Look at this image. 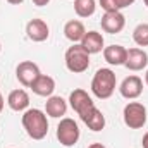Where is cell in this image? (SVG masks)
Here are the masks:
<instances>
[{"label": "cell", "mask_w": 148, "mask_h": 148, "mask_svg": "<svg viewBox=\"0 0 148 148\" xmlns=\"http://www.w3.org/2000/svg\"><path fill=\"white\" fill-rule=\"evenodd\" d=\"M69 103H71L73 110L79 115V119L91 131H102L105 127V115L102 114V110L97 109V105L93 103L91 97L84 90L76 88L69 95Z\"/></svg>", "instance_id": "1"}, {"label": "cell", "mask_w": 148, "mask_h": 148, "mask_svg": "<svg viewBox=\"0 0 148 148\" xmlns=\"http://www.w3.org/2000/svg\"><path fill=\"white\" fill-rule=\"evenodd\" d=\"M23 127L26 129L28 136L33 140H43L48 133V119L47 114L40 109H28L23 114Z\"/></svg>", "instance_id": "2"}, {"label": "cell", "mask_w": 148, "mask_h": 148, "mask_svg": "<svg viewBox=\"0 0 148 148\" xmlns=\"http://www.w3.org/2000/svg\"><path fill=\"white\" fill-rule=\"evenodd\" d=\"M115 84H117L115 73L109 67H102V69H98L95 73L93 79H91V91H93V95L97 98L107 100L114 95Z\"/></svg>", "instance_id": "3"}, {"label": "cell", "mask_w": 148, "mask_h": 148, "mask_svg": "<svg viewBox=\"0 0 148 148\" xmlns=\"http://www.w3.org/2000/svg\"><path fill=\"white\" fill-rule=\"evenodd\" d=\"M66 67L74 74H81L90 67V53L81 47V43H74L66 52Z\"/></svg>", "instance_id": "4"}, {"label": "cell", "mask_w": 148, "mask_h": 148, "mask_svg": "<svg viewBox=\"0 0 148 148\" xmlns=\"http://www.w3.org/2000/svg\"><path fill=\"white\" fill-rule=\"evenodd\" d=\"M79 136H81V131H79V126L74 119H71V117L60 119V122L57 126V140L62 147L66 148L74 147L77 143Z\"/></svg>", "instance_id": "5"}, {"label": "cell", "mask_w": 148, "mask_h": 148, "mask_svg": "<svg viewBox=\"0 0 148 148\" xmlns=\"http://www.w3.org/2000/svg\"><path fill=\"white\" fill-rule=\"evenodd\" d=\"M122 119L129 129H141L147 124V107L140 102H129L122 110Z\"/></svg>", "instance_id": "6"}, {"label": "cell", "mask_w": 148, "mask_h": 148, "mask_svg": "<svg viewBox=\"0 0 148 148\" xmlns=\"http://www.w3.org/2000/svg\"><path fill=\"white\" fill-rule=\"evenodd\" d=\"M100 24H102V29H103L105 33H109V35H117V33H121V31L124 29V26H126V17H124V14H122L121 10L105 12V14L102 16Z\"/></svg>", "instance_id": "7"}, {"label": "cell", "mask_w": 148, "mask_h": 148, "mask_svg": "<svg viewBox=\"0 0 148 148\" xmlns=\"http://www.w3.org/2000/svg\"><path fill=\"white\" fill-rule=\"evenodd\" d=\"M40 74H41L40 73V67L35 62H31V60H24V62H21L16 67V77H17V81L23 86H28V88L33 84V81L36 79Z\"/></svg>", "instance_id": "8"}, {"label": "cell", "mask_w": 148, "mask_h": 148, "mask_svg": "<svg viewBox=\"0 0 148 148\" xmlns=\"http://www.w3.org/2000/svg\"><path fill=\"white\" fill-rule=\"evenodd\" d=\"M119 91H121V95H122L124 98H127V100L138 98V97L143 93V81H141V77H140V76H127V77L121 83Z\"/></svg>", "instance_id": "9"}, {"label": "cell", "mask_w": 148, "mask_h": 148, "mask_svg": "<svg viewBox=\"0 0 148 148\" xmlns=\"http://www.w3.org/2000/svg\"><path fill=\"white\" fill-rule=\"evenodd\" d=\"M124 66L129 71H143L148 66V53L143 48H129Z\"/></svg>", "instance_id": "10"}, {"label": "cell", "mask_w": 148, "mask_h": 148, "mask_svg": "<svg viewBox=\"0 0 148 148\" xmlns=\"http://www.w3.org/2000/svg\"><path fill=\"white\" fill-rule=\"evenodd\" d=\"M26 35L31 41H36V43H41L45 41L48 35H50V28L48 24L43 21V19H31L28 24H26Z\"/></svg>", "instance_id": "11"}, {"label": "cell", "mask_w": 148, "mask_h": 148, "mask_svg": "<svg viewBox=\"0 0 148 148\" xmlns=\"http://www.w3.org/2000/svg\"><path fill=\"white\" fill-rule=\"evenodd\" d=\"M33 90V93L38 95V97H52L53 91H55V81L53 77L50 76H45V74H40L36 79L33 81V84L29 86Z\"/></svg>", "instance_id": "12"}, {"label": "cell", "mask_w": 148, "mask_h": 148, "mask_svg": "<svg viewBox=\"0 0 148 148\" xmlns=\"http://www.w3.org/2000/svg\"><path fill=\"white\" fill-rule=\"evenodd\" d=\"M81 47L90 53H100L103 50V36L98 31H86V35L81 40Z\"/></svg>", "instance_id": "13"}, {"label": "cell", "mask_w": 148, "mask_h": 148, "mask_svg": "<svg viewBox=\"0 0 148 148\" xmlns=\"http://www.w3.org/2000/svg\"><path fill=\"white\" fill-rule=\"evenodd\" d=\"M7 105L14 112L28 110L29 107V95L24 90H12L7 97Z\"/></svg>", "instance_id": "14"}, {"label": "cell", "mask_w": 148, "mask_h": 148, "mask_svg": "<svg viewBox=\"0 0 148 148\" xmlns=\"http://www.w3.org/2000/svg\"><path fill=\"white\" fill-rule=\"evenodd\" d=\"M45 112H47V115H50L53 119H59V117L66 115V112H67V102L62 97H53L52 95L45 102Z\"/></svg>", "instance_id": "15"}, {"label": "cell", "mask_w": 148, "mask_h": 148, "mask_svg": "<svg viewBox=\"0 0 148 148\" xmlns=\"http://www.w3.org/2000/svg\"><path fill=\"white\" fill-rule=\"evenodd\" d=\"M126 55H127V50L122 45H110L103 48V59L110 66H124Z\"/></svg>", "instance_id": "16"}, {"label": "cell", "mask_w": 148, "mask_h": 148, "mask_svg": "<svg viewBox=\"0 0 148 148\" xmlns=\"http://www.w3.org/2000/svg\"><path fill=\"white\" fill-rule=\"evenodd\" d=\"M64 35L69 41L73 43H81L83 36L86 35V29H84V24L77 19H73V21H67L66 26H64Z\"/></svg>", "instance_id": "17"}, {"label": "cell", "mask_w": 148, "mask_h": 148, "mask_svg": "<svg viewBox=\"0 0 148 148\" xmlns=\"http://www.w3.org/2000/svg\"><path fill=\"white\" fill-rule=\"evenodd\" d=\"M97 10L95 0H74V12L79 17H90Z\"/></svg>", "instance_id": "18"}, {"label": "cell", "mask_w": 148, "mask_h": 148, "mask_svg": "<svg viewBox=\"0 0 148 148\" xmlns=\"http://www.w3.org/2000/svg\"><path fill=\"white\" fill-rule=\"evenodd\" d=\"M133 40L138 47H148V23H141L134 28Z\"/></svg>", "instance_id": "19"}, {"label": "cell", "mask_w": 148, "mask_h": 148, "mask_svg": "<svg viewBox=\"0 0 148 148\" xmlns=\"http://www.w3.org/2000/svg\"><path fill=\"white\" fill-rule=\"evenodd\" d=\"M100 5H102V9L105 12H115V10L124 9L121 0H100Z\"/></svg>", "instance_id": "20"}, {"label": "cell", "mask_w": 148, "mask_h": 148, "mask_svg": "<svg viewBox=\"0 0 148 148\" xmlns=\"http://www.w3.org/2000/svg\"><path fill=\"white\" fill-rule=\"evenodd\" d=\"M48 2H50V0H33V3H35L36 7H45Z\"/></svg>", "instance_id": "21"}, {"label": "cell", "mask_w": 148, "mask_h": 148, "mask_svg": "<svg viewBox=\"0 0 148 148\" xmlns=\"http://www.w3.org/2000/svg\"><path fill=\"white\" fill-rule=\"evenodd\" d=\"M141 143H143V148H148V133H145V136H143Z\"/></svg>", "instance_id": "22"}, {"label": "cell", "mask_w": 148, "mask_h": 148, "mask_svg": "<svg viewBox=\"0 0 148 148\" xmlns=\"http://www.w3.org/2000/svg\"><path fill=\"white\" fill-rule=\"evenodd\" d=\"M121 2H122V5H124V7H129V5H133V3H134V0H121Z\"/></svg>", "instance_id": "23"}, {"label": "cell", "mask_w": 148, "mask_h": 148, "mask_svg": "<svg viewBox=\"0 0 148 148\" xmlns=\"http://www.w3.org/2000/svg\"><path fill=\"white\" fill-rule=\"evenodd\" d=\"M88 148H105V147H103L102 143H91V145H90Z\"/></svg>", "instance_id": "24"}, {"label": "cell", "mask_w": 148, "mask_h": 148, "mask_svg": "<svg viewBox=\"0 0 148 148\" xmlns=\"http://www.w3.org/2000/svg\"><path fill=\"white\" fill-rule=\"evenodd\" d=\"M9 3H12V5H19V3H23L24 0H7Z\"/></svg>", "instance_id": "25"}, {"label": "cell", "mask_w": 148, "mask_h": 148, "mask_svg": "<svg viewBox=\"0 0 148 148\" xmlns=\"http://www.w3.org/2000/svg\"><path fill=\"white\" fill-rule=\"evenodd\" d=\"M3 103H5V102H3V97H2V93H0V112L3 110Z\"/></svg>", "instance_id": "26"}, {"label": "cell", "mask_w": 148, "mask_h": 148, "mask_svg": "<svg viewBox=\"0 0 148 148\" xmlns=\"http://www.w3.org/2000/svg\"><path fill=\"white\" fill-rule=\"evenodd\" d=\"M145 83L148 84V71H147V74H145Z\"/></svg>", "instance_id": "27"}, {"label": "cell", "mask_w": 148, "mask_h": 148, "mask_svg": "<svg viewBox=\"0 0 148 148\" xmlns=\"http://www.w3.org/2000/svg\"><path fill=\"white\" fill-rule=\"evenodd\" d=\"M143 2H145V5H147V7H148V0H143Z\"/></svg>", "instance_id": "28"}, {"label": "cell", "mask_w": 148, "mask_h": 148, "mask_svg": "<svg viewBox=\"0 0 148 148\" xmlns=\"http://www.w3.org/2000/svg\"><path fill=\"white\" fill-rule=\"evenodd\" d=\"M0 52H2V43H0Z\"/></svg>", "instance_id": "29"}]
</instances>
